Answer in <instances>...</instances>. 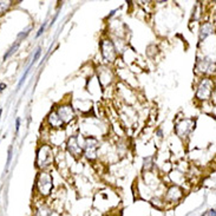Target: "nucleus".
I'll use <instances>...</instances> for the list:
<instances>
[{"label": "nucleus", "mask_w": 216, "mask_h": 216, "mask_svg": "<svg viewBox=\"0 0 216 216\" xmlns=\"http://www.w3.org/2000/svg\"><path fill=\"white\" fill-rule=\"evenodd\" d=\"M37 187L39 189V191L43 194V195H49L51 193V189H52V178L49 174H45L43 172L38 179V183H37Z\"/></svg>", "instance_id": "1"}, {"label": "nucleus", "mask_w": 216, "mask_h": 216, "mask_svg": "<svg viewBox=\"0 0 216 216\" xmlns=\"http://www.w3.org/2000/svg\"><path fill=\"white\" fill-rule=\"evenodd\" d=\"M181 196H182V191H181V189H178V188H176V187H172L169 191H168V200H170V201H177L178 198H181Z\"/></svg>", "instance_id": "2"}, {"label": "nucleus", "mask_w": 216, "mask_h": 216, "mask_svg": "<svg viewBox=\"0 0 216 216\" xmlns=\"http://www.w3.org/2000/svg\"><path fill=\"white\" fill-rule=\"evenodd\" d=\"M19 45H20V42H19V40H18V42H15V43H14V44H13V45H12V46L8 49V51H7V52L4 54V58H3V59H4V60L8 59V58H10V57H11V56H12V54H13V53H14V52L18 50Z\"/></svg>", "instance_id": "3"}, {"label": "nucleus", "mask_w": 216, "mask_h": 216, "mask_svg": "<svg viewBox=\"0 0 216 216\" xmlns=\"http://www.w3.org/2000/svg\"><path fill=\"white\" fill-rule=\"evenodd\" d=\"M11 5H12L11 1H0V15H3L5 12H7Z\"/></svg>", "instance_id": "4"}, {"label": "nucleus", "mask_w": 216, "mask_h": 216, "mask_svg": "<svg viewBox=\"0 0 216 216\" xmlns=\"http://www.w3.org/2000/svg\"><path fill=\"white\" fill-rule=\"evenodd\" d=\"M12 155H13V149H12V146H10V148H8V153H7V161H6V171L8 170V167H10V164H11Z\"/></svg>", "instance_id": "5"}, {"label": "nucleus", "mask_w": 216, "mask_h": 216, "mask_svg": "<svg viewBox=\"0 0 216 216\" xmlns=\"http://www.w3.org/2000/svg\"><path fill=\"white\" fill-rule=\"evenodd\" d=\"M30 70H31V65H28V68L25 70V73L23 75V77H21V79L19 80V83H18V89L23 85V83L25 82V79H26V77H27V75H28V72H30Z\"/></svg>", "instance_id": "6"}, {"label": "nucleus", "mask_w": 216, "mask_h": 216, "mask_svg": "<svg viewBox=\"0 0 216 216\" xmlns=\"http://www.w3.org/2000/svg\"><path fill=\"white\" fill-rule=\"evenodd\" d=\"M40 54H42V49L39 47V49H38V50L36 51V53H34V56H33V59H32V61H31V64H30L31 66H32V65H33V64L36 63V61H37V60L39 59V57H40Z\"/></svg>", "instance_id": "7"}, {"label": "nucleus", "mask_w": 216, "mask_h": 216, "mask_svg": "<svg viewBox=\"0 0 216 216\" xmlns=\"http://www.w3.org/2000/svg\"><path fill=\"white\" fill-rule=\"evenodd\" d=\"M30 31H31V27H28L26 31H23V32H20L19 34H18V39L20 40V39H23V38H25L28 33H30Z\"/></svg>", "instance_id": "8"}, {"label": "nucleus", "mask_w": 216, "mask_h": 216, "mask_svg": "<svg viewBox=\"0 0 216 216\" xmlns=\"http://www.w3.org/2000/svg\"><path fill=\"white\" fill-rule=\"evenodd\" d=\"M46 25H47V24H46V23H44V24H43V25L40 26L39 31L37 32V38H39V37H40V36H42V34L44 33V31H45V27H46Z\"/></svg>", "instance_id": "9"}, {"label": "nucleus", "mask_w": 216, "mask_h": 216, "mask_svg": "<svg viewBox=\"0 0 216 216\" xmlns=\"http://www.w3.org/2000/svg\"><path fill=\"white\" fill-rule=\"evenodd\" d=\"M20 123H21V119L18 117V118L15 119V132H17V134L19 132V129H20Z\"/></svg>", "instance_id": "10"}, {"label": "nucleus", "mask_w": 216, "mask_h": 216, "mask_svg": "<svg viewBox=\"0 0 216 216\" xmlns=\"http://www.w3.org/2000/svg\"><path fill=\"white\" fill-rule=\"evenodd\" d=\"M5 89H6V84L5 83H0V94H1Z\"/></svg>", "instance_id": "11"}, {"label": "nucleus", "mask_w": 216, "mask_h": 216, "mask_svg": "<svg viewBox=\"0 0 216 216\" xmlns=\"http://www.w3.org/2000/svg\"><path fill=\"white\" fill-rule=\"evenodd\" d=\"M209 216H215V210L214 209L209 210Z\"/></svg>", "instance_id": "12"}, {"label": "nucleus", "mask_w": 216, "mask_h": 216, "mask_svg": "<svg viewBox=\"0 0 216 216\" xmlns=\"http://www.w3.org/2000/svg\"><path fill=\"white\" fill-rule=\"evenodd\" d=\"M157 135H158L160 137H162V135H163V132H162V130H158V131H157Z\"/></svg>", "instance_id": "13"}, {"label": "nucleus", "mask_w": 216, "mask_h": 216, "mask_svg": "<svg viewBox=\"0 0 216 216\" xmlns=\"http://www.w3.org/2000/svg\"><path fill=\"white\" fill-rule=\"evenodd\" d=\"M1 113H3V109H0V118H1Z\"/></svg>", "instance_id": "14"}]
</instances>
